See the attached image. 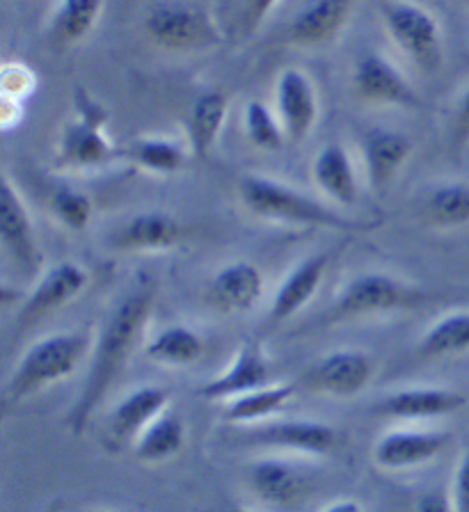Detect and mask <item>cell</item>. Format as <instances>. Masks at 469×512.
<instances>
[{
	"label": "cell",
	"mask_w": 469,
	"mask_h": 512,
	"mask_svg": "<svg viewBox=\"0 0 469 512\" xmlns=\"http://www.w3.org/2000/svg\"><path fill=\"white\" fill-rule=\"evenodd\" d=\"M156 302V282L154 277L140 275L135 282L119 295V300L108 311L106 320H103L101 330L94 339L92 357H90V371H87L85 384L78 394L76 403L71 405L67 423L69 430L76 437H81L87 423L97 414L103 400H106L108 391L124 373L126 364L138 348L142 339V332L149 323L151 311H154Z\"/></svg>",
	"instance_id": "6da1fadb"
},
{
	"label": "cell",
	"mask_w": 469,
	"mask_h": 512,
	"mask_svg": "<svg viewBox=\"0 0 469 512\" xmlns=\"http://www.w3.org/2000/svg\"><path fill=\"white\" fill-rule=\"evenodd\" d=\"M238 197L254 218L296 224V227L332 229V231H364L369 224L346 218L335 208L316 202L289 183L268 179L261 174H243L238 179Z\"/></svg>",
	"instance_id": "7a4b0ae2"
},
{
	"label": "cell",
	"mask_w": 469,
	"mask_h": 512,
	"mask_svg": "<svg viewBox=\"0 0 469 512\" xmlns=\"http://www.w3.org/2000/svg\"><path fill=\"white\" fill-rule=\"evenodd\" d=\"M94 346L90 332H55L35 341L14 364L5 382L7 403H21L74 375Z\"/></svg>",
	"instance_id": "3957f363"
},
{
	"label": "cell",
	"mask_w": 469,
	"mask_h": 512,
	"mask_svg": "<svg viewBox=\"0 0 469 512\" xmlns=\"http://www.w3.org/2000/svg\"><path fill=\"white\" fill-rule=\"evenodd\" d=\"M431 302V293L389 272H360L341 286L335 302L325 314L328 323H341L396 311H415Z\"/></svg>",
	"instance_id": "277c9868"
},
{
	"label": "cell",
	"mask_w": 469,
	"mask_h": 512,
	"mask_svg": "<svg viewBox=\"0 0 469 512\" xmlns=\"http://www.w3.org/2000/svg\"><path fill=\"white\" fill-rule=\"evenodd\" d=\"M108 119L110 112L97 96L87 92L85 85H76L74 117L62 131L55 165L65 167V170H85V167L106 165L122 156V149L113 147L103 133Z\"/></svg>",
	"instance_id": "5b68a950"
},
{
	"label": "cell",
	"mask_w": 469,
	"mask_h": 512,
	"mask_svg": "<svg viewBox=\"0 0 469 512\" xmlns=\"http://www.w3.org/2000/svg\"><path fill=\"white\" fill-rule=\"evenodd\" d=\"M373 375H376V362L369 352L344 348L325 352L314 359L296 382L298 389L314 391V394L355 398L369 387Z\"/></svg>",
	"instance_id": "8992f818"
},
{
	"label": "cell",
	"mask_w": 469,
	"mask_h": 512,
	"mask_svg": "<svg viewBox=\"0 0 469 512\" xmlns=\"http://www.w3.org/2000/svg\"><path fill=\"white\" fill-rule=\"evenodd\" d=\"M145 30L151 42L165 51H200L220 42L209 14L186 3H161L151 7Z\"/></svg>",
	"instance_id": "52a82bcc"
},
{
	"label": "cell",
	"mask_w": 469,
	"mask_h": 512,
	"mask_svg": "<svg viewBox=\"0 0 469 512\" xmlns=\"http://www.w3.org/2000/svg\"><path fill=\"white\" fill-rule=\"evenodd\" d=\"M0 243L3 252L26 279H33L42 270V250L35 236L33 220L21 192L14 188L10 176H3L0 183Z\"/></svg>",
	"instance_id": "ba28073f"
},
{
	"label": "cell",
	"mask_w": 469,
	"mask_h": 512,
	"mask_svg": "<svg viewBox=\"0 0 469 512\" xmlns=\"http://www.w3.org/2000/svg\"><path fill=\"white\" fill-rule=\"evenodd\" d=\"M319 471L305 460L289 455H268L248 469L252 492L270 506H296L314 490Z\"/></svg>",
	"instance_id": "9c48e42d"
},
{
	"label": "cell",
	"mask_w": 469,
	"mask_h": 512,
	"mask_svg": "<svg viewBox=\"0 0 469 512\" xmlns=\"http://www.w3.org/2000/svg\"><path fill=\"white\" fill-rule=\"evenodd\" d=\"M383 19L389 35L419 67L428 71L442 64V30L435 16L412 3H385Z\"/></svg>",
	"instance_id": "30bf717a"
},
{
	"label": "cell",
	"mask_w": 469,
	"mask_h": 512,
	"mask_svg": "<svg viewBox=\"0 0 469 512\" xmlns=\"http://www.w3.org/2000/svg\"><path fill=\"white\" fill-rule=\"evenodd\" d=\"M245 437L252 444L280 448L293 455H325L335 451L339 432L328 421L319 419H270L250 426Z\"/></svg>",
	"instance_id": "8fae6325"
},
{
	"label": "cell",
	"mask_w": 469,
	"mask_h": 512,
	"mask_svg": "<svg viewBox=\"0 0 469 512\" xmlns=\"http://www.w3.org/2000/svg\"><path fill=\"white\" fill-rule=\"evenodd\" d=\"M449 430L396 428L380 435L373 444V462L385 471H405L428 464L451 444Z\"/></svg>",
	"instance_id": "7c38bea8"
},
{
	"label": "cell",
	"mask_w": 469,
	"mask_h": 512,
	"mask_svg": "<svg viewBox=\"0 0 469 512\" xmlns=\"http://www.w3.org/2000/svg\"><path fill=\"white\" fill-rule=\"evenodd\" d=\"M273 364L259 341H245L232 362L216 378L204 382L197 396L204 400H232L273 384Z\"/></svg>",
	"instance_id": "4fadbf2b"
},
{
	"label": "cell",
	"mask_w": 469,
	"mask_h": 512,
	"mask_svg": "<svg viewBox=\"0 0 469 512\" xmlns=\"http://www.w3.org/2000/svg\"><path fill=\"white\" fill-rule=\"evenodd\" d=\"M90 282V272L76 261H60L37 277L35 286L23 300L17 325H30L35 320L58 311L67 302L78 298Z\"/></svg>",
	"instance_id": "5bb4252c"
},
{
	"label": "cell",
	"mask_w": 469,
	"mask_h": 512,
	"mask_svg": "<svg viewBox=\"0 0 469 512\" xmlns=\"http://www.w3.org/2000/svg\"><path fill=\"white\" fill-rule=\"evenodd\" d=\"M355 92L364 101L378 103V106H399V108H421V99L403 76L399 67H394L385 55L367 53L355 64L353 71Z\"/></svg>",
	"instance_id": "9a60e30c"
},
{
	"label": "cell",
	"mask_w": 469,
	"mask_h": 512,
	"mask_svg": "<svg viewBox=\"0 0 469 512\" xmlns=\"http://www.w3.org/2000/svg\"><path fill=\"white\" fill-rule=\"evenodd\" d=\"M467 396L451 387H408L380 398L373 414L394 421H433L463 410Z\"/></svg>",
	"instance_id": "2e32d148"
},
{
	"label": "cell",
	"mask_w": 469,
	"mask_h": 512,
	"mask_svg": "<svg viewBox=\"0 0 469 512\" xmlns=\"http://www.w3.org/2000/svg\"><path fill=\"white\" fill-rule=\"evenodd\" d=\"M188 238V227L172 213L145 211L133 215L115 231L110 245L119 252H163Z\"/></svg>",
	"instance_id": "e0dca14e"
},
{
	"label": "cell",
	"mask_w": 469,
	"mask_h": 512,
	"mask_svg": "<svg viewBox=\"0 0 469 512\" xmlns=\"http://www.w3.org/2000/svg\"><path fill=\"white\" fill-rule=\"evenodd\" d=\"M277 115H280L286 138L293 142L305 140L314 128L319 117V99L305 71L291 67L284 69L277 78Z\"/></svg>",
	"instance_id": "ac0fdd59"
},
{
	"label": "cell",
	"mask_w": 469,
	"mask_h": 512,
	"mask_svg": "<svg viewBox=\"0 0 469 512\" xmlns=\"http://www.w3.org/2000/svg\"><path fill=\"white\" fill-rule=\"evenodd\" d=\"M328 266L330 254L316 252L305 256V259L298 261L296 266L286 272V277L282 279L273 295V302H270L268 323L280 325L284 320L296 316L300 309H305V304L314 298L316 291H319Z\"/></svg>",
	"instance_id": "d6986e66"
},
{
	"label": "cell",
	"mask_w": 469,
	"mask_h": 512,
	"mask_svg": "<svg viewBox=\"0 0 469 512\" xmlns=\"http://www.w3.org/2000/svg\"><path fill=\"white\" fill-rule=\"evenodd\" d=\"M266 288L264 272L250 261H232L222 266L206 286V298L218 311L243 314L261 300Z\"/></svg>",
	"instance_id": "ffe728a7"
},
{
	"label": "cell",
	"mask_w": 469,
	"mask_h": 512,
	"mask_svg": "<svg viewBox=\"0 0 469 512\" xmlns=\"http://www.w3.org/2000/svg\"><path fill=\"white\" fill-rule=\"evenodd\" d=\"M172 391L161 384H140L129 391L110 412V435L115 442L126 444L135 442L142 430H145L158 414L170 407Z\"/></svg>",
	"instance_id": "44dd1931"
},
{
	"label": "cell",
	"mask_w": 469,
	"mask_h": 512,
	"mask_svg": "<svg viewBox=\"0 0 469 512\" xmlns=\"http://www.w3.org/2000/svg\"><path fill=\"white\" fill-rule=\"evenodd\" d=\"M364 165H367L369 186L385 192L412 154V140L392 128H369L362 138Z\"/></svg>",
	"instance_id": "7402d4cb"
},
{
	"label": "cell",
	"mask_w": 469,
	"mask_h": 512,
	"mask_svg": "<svg viewBox=\"0 0 469 512\" xmlns=\"http://www.w3.org/2000/svg\"><path fill=\"white\" fill-rule=\"evenodd\" d=\"M351 10L353 0H312L289 23V30H286L289 42L298 46H319L330 42L344 28Z\"/></svg>",
	"instance_id": "603a6c76"
},
{
	"label": "cell",
	"mask_w": 469,
	"mask_h": 512,
	"mask_svg": "<svg viewBox=\"0 0 469 512\" xmlns=\"http://www.w3.org/2000/svg\"><path fill=\"white\" fill-rule=\"evenodd\" d=\"M312 174L323 195L339 206H353L360 199V183H357L353 160L339 142L325 144L316 154Z\"/></svg>",
	"instance_id": "cb8c5ba5"
},
{
	"label": "cell",
	"mask_w": 469,
	"mask_h": 512,
	"mask_svg": "<svg viewBox=\"0 0 469 512\" xmlns=\"http://www.w3.org/2000/svg\"><path fill=\"white\" fill-rule=\"evenodd\" d=\"M298 382H273L264 389L250 391L238 398L227 400L222 419L234 423V426H257V423L270 421L273 416L280 414L289 400L296 396Z\"/></svg>",
	"instance_id": "d4e9b609"
},
{
	"label": "cell",
	"mask_w": 469,
	"mask_h": 512,
	"mask_svg": "<svg viewBox=\"0 0 469 512\" xmlns=\"http://www.w3.org/2000/svg\"><path fill=\"white\" fill-rule=\"evenodd\" d=\"M186 444V421L174 410L158 414L133 442V458L138 462L172 460Z\"/></svg>",
	"instance_id": "484cf974"
},
{
	"label": "cell",
	"mask_w": 469,
	"mask_h": 512,
	"mask_svg": "<svg viewBox=\"0 0 469 512\" xmlns=\"http://www.w3.org/2000/svg\"><path fill=\"white\" fill-rule=\"evenodd\" d=\"M227 96L218 90L202 92L197 96L188 115V147L193 158H206L225 126Z\"/></svg>",
	"instance_id": "4316f807"
},
{
	"label": "cell",
	"mask_w": 469,
	"mask_h": 512,
	"mask_svg": "<svg viewBox=\"0 0 469 512\" xmlns=\"http://www.w3.org/2000/svg\"><path fill=\"white\" fill-rule=\"evenodd\" d=\"M122 156L151 174H177L188 165L193 151L172 138H135Z\"/></svg>",
	"instance_id": "83f0119b"
},
{
	"label": "cell",
	"mask_w": 469,
	"mask_h": 512,
	"mask_svg": "<svg viewBox=\"0 0 469 512\" xmlns=\"http://www.w3.org/2000/svg\"><path fill=\"white\" fill-rule=\"evenodd\" d=\"M465 350H469V309L440 316L417 343V355L424 359L449 357Z\"/></svg>",
	"instance_id": "f1b7e54d"
},
{
	"label": "cell",
	"mask_w": 469,
	"mask_h": 512,
	"mask_svg": "<svg viewBox=\"0 0 469 512\" xmlns=\"http://www.w3.org/2000/svg\"><path fill=\"white\" fill-rule=\"evenodd\" d=\"M147 357L163 366H188L204 352V339L188 325H170L147 343Z\"/></svg>",
	"instance_id": "f546056e"
},
{
	"label": "cell",
	"mask_w": 469,
	"mask_h": 512,
	"mask_svg": "<svg viewBox=\"0 0 469 512\" xmlns=\"http://www.w3.org/2000/svg\"><path fill=\"white\" fill-rule=\"evenodd\" d=\"M424 213L435 227L453 229L469 224V183L447 181L426 195Z\"/></svg>",
	"instance_id": "4dcf8cb0"
},
{
	"label": "cell",
	"mask_w": 469,
	"mask_h": 512,
	"mask_svg": "<svg viewBox=\"0 0 469 512\" xmlns=\"http://www.w3.org/2000/svg\"><path fill=\"white\" fill-rule=\"evenodd\" d=\"M245 135L257 149L280 151L284 147L286 131L280 122V115H275L264 101H250L245 106Z\"/></svg>",
	"instance_id": "1f68e13d"
},
{
	"label": "cell",
	"mask_w": 469,
	"mask_h": 512,
	"mask_svg": "<svg viewBox=\"0 0 469 512\" xmlns=\"http://www.w3.org/2000/svg\"><path fill=\"white\" fill-rule=\"evenodd\" d=\"M51 211L62 227L69 231H85L94 215V204L83 190L58 183L51 190Z\"/></svg>",
	"instance_id": "d6a6232c"
},
{
	"label": "cell",
	"mask_w": 469,
	"mask_h": 512,
	"mask_svg": "<svg viewBox=\"0 0 469 512\" xmlns=\"http://www.w3.org/2000/svg\"><path fill=\"white\" fill-rule=\"evenodd\" d=\"M103 0H62L55 30L65 42H78L94 28Z\"/></svg>",
	"instance_id": "836d02e7"
},
{
	"label": "cell",
	"mask_w": 469,
	"mask_h": 512,
	"mask_svg": "<svg viewBox=\"0 0 469 512\" xmlns=\"http://www.w3.org/2000/svg\"><path fill=\"white\" fill-rule=\"evenodd\" d=\"M35 85L37 78L26 64L10 62L5 64L3 71H0V92H3V99L23 103V99H28V96L33 94Z\"/></svg>",
	"instance_id": "e575fe53"
},
{
	"label": "cell",
	"mask_w": 469,
	"mask_h": 512,
	"mask_svg": "<svg viewBox=\"0 0 469 512\" xmlns=\"http://www.w3.org/2000/svg\"><path fill=\"white\" fill-rule=\"evenodd\" d=\"M451 501L456 512H469V446L460 455L458 467L453 471Z\"/></svg>",
	"instance_id": "d590c367"
},
{
	"label": "cell",
	"mask_w": 469,
	"mask_h": 512,
	"mask_svg": "<svg viewBox=\"0 0 469 512\" xmlns=\"http://www.w3.org/2000/svg\"><path fill=\"white\" fill-rule=\"evenodd\" d=\"M417 512H456L453 510L451 492L440 490V487L424 492L417 501Z\"/></svg>",
	"instance_id": "8d00e7d4"
},
{
	"label": "cell",
	"mask_w": 469,
	"mask_h": 512,
	"mask_svg": "<svg viewBox=\"0 0 469 512\" xmlns=\"http://www.w3.org/2000/svg\"><path fill=\"white\" fill-rule=\"evenodd\" d=\"M453 142L456 147H465L469 142V87L465 90V94L460 96L458 103V112H456V128H453Z\"/></svg>",
	"instance_id": "74e56055"
},
{
	"label": "cell",
	"mask_w": 469,
	"mask_h": 512,
	"mask_svg": "<svg viewBox=\"0 0 469 512\" xmlns=\"http://www.w3.org/2000/svg\"><path fill=\"white\" fill-rule=\"evenodd\" d=\"M21 117H23L21 103L12 99H3V103H0V122H3L5 131H10L12 126H19Z\"/></svg>",
	"instance_id": "f35d334b"
},
{
	"label": "cell",
	"mask_w": 469,
	"mask_h": 512,
	"mask_svg": "<svg viewBox=\"0 0 469 512\" xmlns=\"http://www.w3.org/2000/svg\"><path fill=\"white\" fill-rule=\"evenodd\" d=\"M280 3V0H248V19L250 26H257L268 16V12Z\"/></svg>",
	"instance_id": "ab89813d"
},
{
	"label": "cell",
	"mask_w": 469,
	"mask_h": 512,
	"mask_svg": "<svg viewBox=\"0 0 469 512\" xmlns=\"http://www.w3.org/2000/svg\"><path fill=\"white\" fill-rule=\"evenodd\" d=\"M323 512H362L360 503L353 501V499H341V501H335L332 506L325 508Z\"/></svg>",
	"instance_id": "60d3db41"
},
{
	"label": "cell",
	"mask_w": 469,
	"mask_h": 512,
	"mask_svg": "<svg viewBox=\"0 0 469 512\" xmlns=\"http://www.w3.org/2000/svg\"><path fill=\"white\" fill-rule=\"evenodd\" d=\"M238 512H248V510H238Z\"/></svg>",
	"instance_id": "b9f144b4"
}]
</instances>
